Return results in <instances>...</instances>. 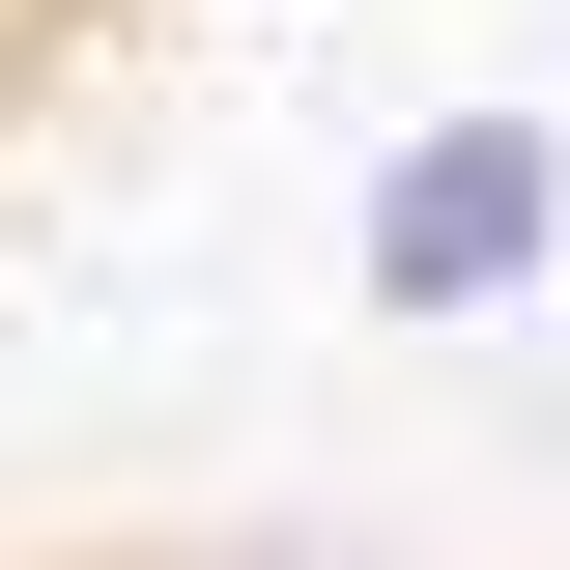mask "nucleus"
<instances>
[{"label":"nucleus","mask_w":570,"mask_h":570,"mask_svg":"<svg viewBox=\"0 0 570 570\" xmlns=\"http://www.w3.org/2000/svg\"><path fill=\"white\" fill-rule=\"evenodd\" d=\"M0 570H456V542H371V513H58Z\"/></svg>","instance_id":"obj_2"},{"label":"nucleus","mask_w":570,"mask_h":570,"mask_svg":"<svg viewBox=\"0 0 570 570\" xmlns=\"http://www.w3.org/2000/svg\"><path fill=\"white\" fill-rule=\"evenodd\" d=\"M142 58H171V0H0V228L115 142V86H142Z\"/></svg>","instance_id":"obj_1"}]
</instances>
